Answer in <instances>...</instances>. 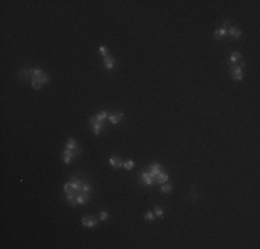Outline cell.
<instances>
[{
	"mask_svg": "<svg viewBox=\"0 0 260 249\" xmlns=\"http://www.w3.org/2000/svg\"><path fill=\"white\" fill-rule=\"evenodd\" d=\"M230 71H231V75H233V79H234V80H242V78H244V73H242V65L231 66Z\"/></svg>",
	"mask_w": 260,
	"mask_h": 249,
	"instance_id": "6da1fadb",
	"label": "cell"
},
{
	"mask_svg": "<svg viewBox=\"0 0 260 249\" xmlns=\"http://www.w3.org/2000/svg\"><path fill=\"white\" fill-rule=\"evenodd\" d=\"M33 69L35 68H22L21 71H20V78L22 79V80H32L33 78Z\"/></svg>",
	"mask_w": 260,
	"mask_h": 249,
	"instance_id": "7a4b0ae2",
	"label": "cell"
},
{
	"mask_svg": "<svg viewBox=\"0 0 260 249\" xmlns=\"http://www.w3.org/2000/svg\"><path fill=\"white\" fill-rule=\"evenodd\" d=\"M90 123H91V126H93V132H94V134L98 136L100 133H101V130H102V123L98 122L96 116L90 118Z\"/></svg>",
	"mask_w": 260,
	"mask_h": 249,
	"instance_id": "3957f363",
	"label": "cell"
},
{
	"mask_svg": "<svg viewBox=\"0 0 260 249\" xmlns=\"http://www.w3.org/2000/svg\"><path fill=\"white\" fill-rule=\"evenodd\" d=\"M140 180L143 181L144 184H147V186H152V184H155V180H154V177L150 174V172H143V173L140 174Z\"/></svg>",
	"mask_w": 260,
	"mask_h": 249,
	"instance_id": "277c9868",
	"label": "cell"
},
{
	"mask_svg": "<svg viewBox=\"0 0 260 249\" xmlns=\"http://www.w3.org/2000/svg\"><path fill=\"white\" fill-rule=\"evenodd\" d=\"M73 158H76L75 151H71V150H68V148L64 150V152H62V162L64 163H71Z\"/></svg>",
	"mask_w": 260,
	"mask_h": 249,
	"instance_id": "5b68a950",
	"label": "cell"
},
{
	"mask_svg": "<svg viewBox=\"0 0 260 249\" xmlns=\"http://www.w3.org/2000/svg\"><path fill=\"white\" fill-rule=\"evenodd\" d=\"M89 199H90L89 194L78 191V197H76V204H78V205H87V204H89Z\"/></svg>",
	"mask_w": 260,
	"mask_h": 249,
	"instance_id": "8992f818",
	"label": "cell"
},
{
	"mask_svg": "<svg viewBox=\"0 0 260 249\" xmlns=\"http://www.w3.org/2000/svg\"><path fill=\"white\" fill-rule=\"evenodd\" d=\"M123 118V114L122 112H118V111H115V112H111L109 115H108V119H109V122L112 123V125H116V123H119V120Z\"/></svg>",
	"mask_w": 260,
	"mask_h": 249,
	"instance_id": "52a82bcc",
	"label": "cell"
},
{
	"mask_svg": "<svg viewBox=\"0 0 260 249\" xmlns=\"http://www.w3.org/2000/svg\"><path fill=\"white\" fill-rule=\"evenodd\" d=\"M161 172H162V166L159 165V163H152V165L150 166V174L154 177V180H155L156 176H158Z\"/></svg>",
	"mask_w": 260,
	"mask_h": 249,
	"instance_id": "ba28073f",
	"label": "cell"
},
{
	"mask_svg": "<svg viewBox=\"0 0 260 249\" xmlns=\"http://www.w3.org/2000/svg\"><path fill=\"white\" fill-rule=\"evenodd\" d=\"M104 65H105V68H107V71H111V69L115 66V58L109 54L105 55L104 57Z\"/></svg>",
	"mask_w": 260,
	"mask_h": 249,
	"instance_id": "9c48e42d",
	"label": "cell"
},
{
	"mask_svg": "<svg viewBox=\"0 0 260 249\" xmlns=\"http://www.w3.org/2000/svg\"><path fill=\"white\" fill-rule=\"evenodd\" d=\"M82 223H83V226L87 228H91V227H96L97 226V220L93 219V217H83V219H82Z\"/></svg>",
	"mask_w": 260,
	"mask_h": 249,
	"instance_id": "30bf717a",
	"label": "cell"
},
{
	"mask_svg": "<svg viewBox=\"0 0 260 249\" xmlns=\"http://www.w3.org/2000/svg\"><path fill=\"white\" fill-rule=\"evenodd\" d=\"M76 197H78V191H73L71 192V194H66V202H68V205H71V206H75L76 204Z\"/></svg>",
	"mask_w": 260,
	"mask_h": 249,
	"instance_id": "8fae6325",
	"label": "cell"
},
{
	"mask_svg": "<svg viewBox=\"0 0 260 249\" xmlns=\"http://www.w3.org/2000/svg\"><path fill=\"white\" fill-rule=\"evenodd\" d=\"M72 184L75 186V191H80V188H82V186L84 184V181L80 180L79 176H75V177H72Z\"/></svg>",
	"mask_w": 260,
	"mask_h": 249,
	"instance_id": "7c38bea8",
	"label": "cell"
},
{
	"mask_svg": "<svg viewBox=\"0 0 260 249\" xmlns=\"http://www.w3.org/2000/svg\"><path fill=\"white\" fill-rule=\"evenodd\" d=\"M109 163H111V166H112V168H120V166H123L120 158H118V156H111V158H109Z\"/></svg>",
	"mask_w": 260,
	"mask_h": 249,
	"instance_id": "4fadbf2b",
	"label": "cell"
},
{
	"mask_svg": "<svg viewBox=\"0 0 260 249\" xmlns=\"http://www.w3.org/2000/svg\"><path fill=\"white\" fill-rule=\"evenodd\" d=\"M227 33H230V36H233L234 39H238V37H241V35H242V32L235 27H231L230 30H227Z\"/></svg>",
	"mask_w": 260,
	"mask_h": 249,
	"instance_id": "5bb4252c",
	"label": "cell"
},
{
	"mask_svg": "<svg viewBox=\"0 0 260 249\" xmlns=\"http://www.w3.org/2000/svg\"><path fill=\"white\" fill-rule=\"evenodd\" d=\"M168 179H169V176L166 173H163V172H161V173L156 176V179H155V183H158V184H163V183H166L168 181Z\"/></svg>",
	"mask_w": 260,
	"mask_h": 249,
	"instance_id": "9a60e30c",
	"label": "cell"
},
{
	"mask_svg": "<svg viewBox=\"0 0 260 249\" xmlns=\"http://www.w3.org/2000/svg\"><path fill=\"white\" fill-rule=\"evenodd\" d=\"M226 35H227V29H226V28H221V29H217V30H216L215 35H213V37L217 40V39H223Z\"/></svg>",
	"mask_w": 260,
	"mask_h": 249,
	"instance_id": "2e32d148",
	"label": "cell"
},
{
	"mask_svg": "<svg viewBox=\"0 0 260 249\" xmlns=\"http://www.w3.org/2000/svg\"><path fill=\"white\" fill-rule=\"evenodd\" d=\"M66 148H68V150H71V151L78 150V143H76L73 138H69L68 143H66Z\"/></svg>",
	"mask_w": 260,
	"mask_h": 249,
	"instance_id": "e0dca14e",
	"label": "cell"
},
{
	"mask_svg": "<svg viewBox=\"0 0 260 249\" xmlns=\"http://www.w3.org/2000/svg\"><path fill=\"white\" fill-rule=\"evenodd\" d=\"M242 58V55H241V53H238V51H235V53H233V54L230 55V64H234V62H238L239 60Z\"/></svg>",
	"mask_w": 260,
	"mask_h": 249,
	"instance_id": "ac0fdd59",
	"label": "cell"
},
{
	"mask_svg": "<svg viewBox=\"0 0 260 249\" xmlns=\"http://www.w3.org/2000/svg\"><path fill=\"white\" fill-rule=\"evenodd\" d=\"M96 118H97V120H98V122L104 123V120L108 118V112H107V111H101V112H98V114L96 115Z\"/></svg>",
	"mask_w": 260,
	"mask_h": 249,
	"instance_id": "d6986e66",
	"label": "cell"
},
{
	"mask_svg": "<svg viewBox=\"0 0 260 249\" xmlns=\"http://www.w3.org/2000/svg\"><path fill=\"white\" fill-rule=\"evenodd\" d=\"M172 184H168V183H163L162 184V187H161V192L162 194H169V192L172 191Z\"/></svg>",
	"mask_w": 260,
	"mask_h": 249,
	"instance_id": "ffe728a7",
	"label": "cell"
},
{
	"mask_svg": "<svg viewBox=\"0 0 260 249\" xmlns=\"http://www.w3.org/2000/svg\"><path fill=\"white\" fill-rule=\"evenodd\" d=\"M75 191V186L72 184V181L71 183H66L65 186H64V192L65 194H71V192H73Z\"/></svg>",
	"mask_w": 260,
	"mask_h": 249,
	"instance_id": "44dd1931",
	"label": "cell"
},
{
	"mask_svg": "<svg viewBox=\"0 0 260 249\" xmlns=\"http://www.w3.org/2000/svg\"><path fill=\"white\" fill-rule=\"evenodd\" d=\"M30 84H32V87H33V89H36V90L42 87V83H40V82L37 80V79H35V78H33L32 80H30Z\"/></svg>",
	"mask_w": 260,
	"mask_h": 249,
	"instance_id": "7402d4cb",
	"label": "cell"
},
{
	"mask_svg": "<svg viewBox=\"0 0 260 249\" xmlns=\"http://www.w3.org/2000/svg\"><path fill=\"white\" fill-rule=\"evenodd\" d=\"M123 168H125L126 170H130V169L134 168V162H133V161H126V162L123 163Z\"/></svg>",
	"mask_w": 260,
	"mask_h": 249,
	"instance_id": "603a6c76",
	"label": "cell"
},
{
	"mask_svg": "<svg viewBox=\"0 0 260 249\" xmlns=\"http://www.w3.org/2000/svg\"><path fill=\"white\" fill-rule=\"evenodd\" d=\"M90 191H91V187H90L87 183H84L83 186H82V188H80V191L79 192H86V194H89Z\"/></svg>",
	"mask_w": 260,
	"mask_h": 249,
	"instance_id": "cb8c5ba5",
	"label": "cell"
},
{
	"mask_svg": "<svg viewBox=\"0 0 260 249\" xmlns=\"http://www.w3.org/2000/svg\"><path fill=\"white\" fill-rule=\"evenodd\" d=\"M37 80H39V82H40V83H42V84H46V83H47V82H48V75H47V73L45 72V73H43L42 76H40L39 79H37Z\"/></svg>",
	"mask_w": 260,
	"mask_h": 249,
	"instance_id": "d4e9b609",
	"label": "cell"
},
{
	"mask_svg": "<svg viewBox=\"0 0 260 249\" xmlns=\"http://www.w3.org/2000/svg\"><path fill=\"white\" fill-rule=\"evenodd\" d=\"M108 217H109V213H108L107 210H101V212H100V219H101L102 222H105Z\"/></svg>",
	"mask_w": 260,
	"mask_h": 249,
	"instance_id": "484cf974",
	"label": "cell"
},
{
	"mask_svg": "<svg viewBox=\"0 0 260 249\" xmlns=\"http://www.w3.org/2000/svg\"><path fill=\"white\" fill-rule=\"evenodd\" d=\"M154 213H155L158 217H163V209H162L161 206H156L155 210H154Z\"/></svg>",
	"mask_w": 260,
	"mask_h": 249,
	"instance_id": "4316f807",
	"label": "cell"
},
{
	"mask_svg": "<svg viewBox=\"0 0 260 249\" xmlns=\"http://www.w3.org/2000/svg\"><path fill=\"white\" fill-rule=\"evenodd\" d=\"M154 217H155L154 212H147V213H145V219H147V220H154Z\"/></svg>",
	"mask_w": 260,
	"mask_h": 249,
	"instance_id": "83f0119b",
	"label": "cell"
},
{
	"mask_svg": "<svg viewBox=\"0 0 260 249\" xmlns=\"http://www.w3.org/2000/svg\"><path fill=\"white\" fill-rule=\"evenodd\" d=\"M100 51H101V54H104V57L108 55V48L105 46H100Z\"/></svg>",
	"mask_w": 260,
	"mask_h": 249,
	"instance_id": "f1b7e54d",
	"label": "cell"
},
{
	"mask_svg": "<svg viewBox=\"0 0 260 249\" xmlns=\"http://www.w3.org/2000/svg\"><path fill=\"white\" fill-rule=\"evenodd\" d=\"M228 25H230V21H228V20H226V21L223 22V28H226V29H227Z\"/></svg>",
	"mask_w": 260,
	"mask_h": 249,
	"instance_id": "f546056e",
	"label": "cell"
}]
</instances>
